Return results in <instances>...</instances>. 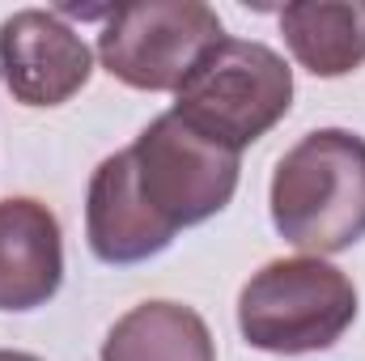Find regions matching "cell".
I'll use <instances>...</instances> for the list:
<instances>
[{"mask_svg":"<svg viewBox=\"0 0 365 361\" xmlns=\"http://www.w3.org/2000/svg\"><path fill=\"white\" fill-rule=\"evenodd\" d=\"M90 73V47L60 13L21 9L0 21V77L21 106H60L86 90Z\"/></svg>","mask_w":365,"mask_h":361,"instance_id":"obj_6","label":"cell"},{"mask_svg":"<svg viewBox=\"0 0 365 361\" xmlns=\"http://www.w3.org/2000/svg\"><path fill=\"white\" fill-rule=\"evenodd\" d=\"M272 225L297 251L340 255L365 238V136L319 128L302 136L272 175Z\"/></svg>","mask_w":365,"mask_h":361,"instance_id":"obj_1","label":"cell"},{"mask_svg":"<svg viewBox=\"0 0 365 361\" xmlns=\"http://www.w3.org/2000/svg\"><path fill=\"white\" fill-rule=\"evenodd\" d=\"M0 361H43L34 353H17V349H0Z\"/></svg>","mask_w":365,"mask_h":361,"instance_id":"obj_11","label":"cell"},{"mask_svg":"<svg viewBox=\"0 0 365 361\" xmlns=\"http://www.w3.org/2000/svg\"><path fill=\"white\" fill-rule=\"evenodd\" d=\"M86 238L90 251L110 268L145 264L175 243V230L145 204L128 149L102 158V166L93 171L86 195Z\"/></svg>","mask_w":365,"mask_h":361,"instance_id":"obj_7","label":"cell"},{"mask_svg":"<svg viewBox=\"0 0 365 361\" xmlns=\"http://www.w3.org/2000/svg\"><path fill=\"white\" fill-rule=\"evenodd\" d=\"M293 60L314 77H349L365 64V0H297L280 13Z\"/></svg>","mask_w":365,"mask_h":361,"instance_id":"obj_9","label":"cell"},{"mask_svg":"<svg viewBox=\"0 0 365 361\" xmlns=\"http://www.w3.org/2000/svg\"><path fill=\"white\" fill-rule=\"evenodd\" d=\"M128 153L145 204L175 234L217 217L238 191V153L187 128L175 111L158 115Z\"/></svg>","mask_w":365,"mask_h":361,"instance_id":"obj_5","label":"cell"},{"mask_svg":"<svg viewBox=\"0 0 365 361\" xmlns=\"http://www.w3.org/2000/svg\"><path fill=\"white\" fill-rule=\"evenodd\" d=\"M353 319L357 285L314 255L272 260L238 293V332L259 353H323L353 327Z\"/></svg>","mask_w":365,"mask_h":361,"instance_id":"obj_3","label":"cell"},{"mask_svg":"<svg viewBox=\"0 0 365 361\" xmlns=\"http://www.w3.org/2000/svg\"><path fill=\"white\" fill-rule=\"evenodd\" d=\"M102 361H217L208 323L182 302H140L102 340Z\"/></svg>","mask_w":365,"mask_h":361,"instance_id":"obj_10","label":"cell"},{"mask_svg":"<svg viewBox=\"0 0 365 361\" xmlns=\"http://www.w3.org/2000/svg\"><path fill=\"white\" fill-rule=\"evenodd\" d=\"M64 280V238L47 204L30 195L0 200V310L47 306Z\"/></svg>","mask_w":365,"mask_h":361,"instance_id":"obj_8","label":"cell"},{"mask_svg":"<svg viewBox=\"0 0 365 361\" xmlns=\"http://www.w3.org/2000/svg\"><path fill=\"white\" fill-rule=\"evenodd\" d=\"M293 106V68L268 43L221 39L175 90V115L200 136L242 153Z\"/></svg>","mask_w":365,"mask_h":361,"instance_id":"obj_2","label":"cell"},{"mask_svg":"<svg viewBox=\"0 0 365 361\" xmlns=\"http://www.w3.org/2000/svg\"><path fill=\"white\" fill-rule=\"evenodd\" d=\"M225 39L221 17L200 0H145L110 9L98 34L102 68L145 93H175Z\"/></svg>","mask_w":365,"mask_h":361,"instance_id":"obj_4","label":"cell"}]
</instances>
